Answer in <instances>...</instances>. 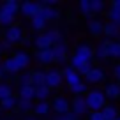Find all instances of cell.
Returning <instances> with one entry per match:
<instances>
[{"label": "cell", "instance_id": "cell-1", "mask_svg": "<svg viewBox=\"0 0 120 120\" xmlns=\"http://www.w3.org/2000/svg\"><path fill=\"white\" fill-rule=\"evenodd\" d=\"M85 102H86V108L88 109H92V111H101L106 106V95L101 90H90L88 94H86V97H85Z\"/></svg>", "mask_w": 120, "mask_h": 120}, {"label": "cell", "instance_id": "cell-2", "mask_svg": "<svg viewBox=\"0 0 120 120\" xmlns=\"http://www.w3.org/2000/svg\"><path fill=\"white\" fill-rule=\"evenodd\" d=\"M19 11L26 18H35L41 12V4L39 2H23V4H19Z\"/></svg>", "mask_w": 120, "mask_h": 120}, {"label": "cell", "instance_id": "cell-3", "mask_svg": "<svg viewBox=\"0 0 120 120\" xmlns=\"http://www.w3.org/2000/svg\"><path fill=\"white\" fill-rule=\"evenodd\" d=\"M51 51H53V62H65L67 60V46H65L64 41L53 44Z\"/></svg>", "mask_w": 120, "mask_h": 120}, {"label": "cell", "instance_id": "cell-4", "mask_svg": "<svg viewBox=\"0 0 120 120\" xmlns=\"http://www.w3.org/2000/svg\"><path fill=\"white\" fill-rule=\"evenodd\" d=\"M62 72H58V71H49V72H46V78H44V85L48 86L49 90L51 88H58L60 85H62Z\"/></svg>", "mask_w": 120, "mask_h": 120}, {"label": "cell", "instance_id": "cell-5", "mask_svg": "<svg viewBox=\"0 0 120 120\" xmlns=\"http://www.w3.org/2000/svg\"><path fill=\"white\" fill-rule=\"evenodd\" d=\"M86 111H88V108H86L85 97H81V95L74 97V101H72V104H71V113H74L76 116H81V115H85Z\"/></svg>", "mask_w": 120, "mask_h": 120}, {"label": "cell", "instance_id": "cell-6", "mask_svg": "<svg viewBox=\"0 0 120 120\" xmlns=\"http://www.w3.org/2000/svg\"><path fill=\"white\" fill-rule=\"evenodd\" d=\"M21 39H23V32H21L19 26L12 25V26H9V28L5 30V41L7 42L14 44V42H21Z\"/></svg>", "mask_w": 120, "mask_h": 120}, {"label": "cell", "instance_id": "cell-7", "mask_svg": "<svg viewBox=\"0 0 120 120\" xmlns=\"http://www.w3.org/2000/svg\"><path fill=\"white\" fill-rule=\"evenodd\" d=\"M62 78L65 79V83L69 85V88H71L72 85H76V83H79L81 81V78H79V74L74 71V69L71 67V65H67V67L62 71Z\"/></svg>", "mask_w": 120, "mask_h": 120}, {"label": "cell", "instance_id": "cell-8", "mask_svg": "<svg viewBox=\"0 0 120 120\" xmlns=\"http://www.w3.org/2000/svg\"><path fill=\"white\" fill-rule=\"evenodd\" d=\"M74 55L78 56V58L85 60V62H92V58H94V49L90 48L88 44H81V46H78V48H76Z\"/></svg>", "mask_w": 120, "mask_h": 120}, {"label": "cell", "instance_id": "cell-9", "mask_svg": "<svg viewBox=\"0 0 120 120\" xmlns=\"http://www.w3.org/2000/svg\"><path fill=\"white\" fill-rule=\"evenodd\" d=\"M14 18H16V12L14 11H11V9H7V7H0V25H4V26H11V23L14 21Z\"/></svg>", "mask_w": 120, "mask_h": 120}, {"label": "cell", "instance_id": "cell-10", "mask_svg": "<svg viewBox=\"0 0 120 120\" xmlns=\"http://www.w3.org/2000/svg\"><path fill=\"white\" fill-rule=\"evenodd\" d=\"M69 109H71V104H69V101L65 97H56L55 101H53V111H55L56 115H64Z\"/></svg>", "mask_w": 120, "mask_h": 120}, {"label": "cell", "instance_id": "cell-11", "mask_svg": "<svg viewBox=\"0 0 120 120\" xmlns=\"http://www.w3.org/2000/svg\"><path fill=\"white\" fill-rule=\"evenodd\" d=\"M85 78H86V81H88V83H101L102 79H104V72H102V69L92 67L85 74Z\"/></svg>", "mask_w": 120, "mask_h": 120}, {"label": "cell", "instance_id": "cell-12", "mask_svg": "<svg viewBox=\"0 0 120 120\" xmlns=\"http://www.w3.org/2000/svg\"><path fill=\"white\" fill-rule=\"evenodd\" d=\"M12 58H14V62H16V65H18L19 71H21V69H25L26 65L30 64V56H28V53H26V51H18Z\"/></svg>", "mask_w": 120, "mask_h": 120}, {"label": "cell", "instance_id": "cell-13", "mask_svg": "<svg viewBox=\"0 0 120 120\" xmlns=\"http://www.w3.org/2000/svg\"><path fill=\"white\" fill-rule=\"evenodd\" d=\"M102 34H104L106 37H118L120 35V26L116 25V23L108 21L104 25V28H102Z\"/></svg>", "mask_w": 120, "mask_h": 120}, {"label": "cell", "instance_id": "cell-14", "mask_svg": "<svg viewBox=\"0 0 120 120\" xmlns=\"http://www.w3.org/2000/svg\"><path fill=\"white\" fill-rule=\"evenodd\" d=\"M39 16H41L44 21H49V19H56L60 16V12L56 11L55 7H41V12H39Z\"/></svg>", "mask_w": 120, "mask_h": 120}, {"label": "cell", "instance_id": "cell-15", "mask_svg": "<svg viewBox=\"0 0 120 120\" xmlns=\"http://www.w3.org/2000/svg\"><path fill=\"white\" fill-rule=\"evenodd\" d=\"M102 28H104V23H101L99 19H90L88 21V32L94 37H99L102 34Z\"/></svg>", "mask_w": 120, "mask_h": 120}, {"label": "cell", "instance_id": "cell-16", "mask_svg": "<svg viewBox=\"0 0 120 120\" xmlns=\"http://www.w3.org/2000/svg\"><path fill=\"white\" fill-rule=\"evenodd\" d=\"M35 58H37L41 64H49V62H53V51H51V48H48V49H37Z\"/></svg>", "mask_w": 120, "mask_h": 120}, {"label": "cell", "instance_id": "cell-17", "mask_svg": "<svg viewBox=\"0 0 120 120\" xmlns=\"http://www.w3.org/2000/svg\"><path fill=\"white\" fill-rule=\"evenodd\" d=\"M106 99H118L120 97V85L118 83H109L104 90Z\"/></svg>", "mask_w": 120, "mask_h": 120}, {"label": "cell", "instance_id": "cell-18", "mask_svg": "<svg viewBox=\"0 0 120 120\" xmlns=\"http://www.w3.org/2000/svg\"><path fill=\"white\" fill-rule=\"evenodd\" d=\"M35 46H37V49H48V48H51L53 46V42H51V39L48 37V34H41V35H37V39H35Z\"/></svg>", "mask_w": 120, "mask_h": 120}, {"label": "cell", "instance_id": "cell-19", "mask_svg": "<svg viewBox=\"0 0 120 120\" xmlns=\"http://www.w3.org/2000/svg\"><path fill=\"white\" fill-rule=\"evenodd\" d=\"M35 97V88L32 85L26 86H19V99H26V101H32Z\"/></svg>", "mask_w": 120, "mask_h": 120}, {"label": "cell", "instance_id": "cell-20", "mask_svg": "<svg viewBox=\"0 0 120 120\" xmlns=\"http://www.w3.org/2000/svg\"><path fill=\"white\" fill-rule=\"evenodd\" d=\"M94 56H97L99 60L108 58V41L99 42V44H97V48H95V51H94Z\"/></svg>", "mask_w": 120, "mask_h": 120}, {"label": "cell", "instance_id": "cell-21", "mask_svg": "<svg viewBox=\"0 0 120 120\" xmlns=\"http://www.w3.org/2000/svg\"><path fill=\"white\" fill-rule=\"evenodd\" d=\"M101 115L104 120H115L116 116H118V109L115 108V106H104V108L101 109Z\"/></svg>", "mask_w": 120, "mask_h": 120}, {"label": "cell", "instance_id": "cell-22", "mask_svg": "<svg viewBox=\"0 0 120 120\" xmlns=\"http://www.w3.org/2000/svg\"><path fill=\"white\" fill-rule=\"evenodd\" d=\"M34 88H35V97H37L39 101H46V99L49 97V94H51V90H49L46 85H41V86H34Z\"/></svg>", "mask_w": 120, "mask_h": 120}, {"label": "cell", "instance_id": "cell-23", "mask_svg": "<svg viewBox=\"0 0 120 120\" xmlns=\"http://www.w3.org/2000/svg\"><path fill=\"white\" fill-rule=\"evenodd\" d=\"M108 56H113V58H120V42L108 41Z\"/></svg>", "mask_w": 120, "mask_h": 120}, {"label": "cell", "instance_id": "cell-24", "mask_svg": "<svg viewBox=\"0 0 120 120\" xmlns=\"http://www.w3.org/2000/svg\"><path fill=\"white\" fill-rule=\"evenodd\" d=\"M44 78H46V72H42V71H34V72H32V86H41V85H44Z\"/></svg>", "mask_w": 120, "mask_h": 120}, {"label": "cell", "instance_id": "cell-25", "mask_svg": "<svg viewBox=\"0 0 120 120\" xmlns=\"http://www.w3.org/2000/svg\"><path fill=\"white\" fill-rule=\"evenodd\" d=\"M34 113H35V115H39V116H42V115H48V113H49V104H48L46 101L37 102V104L34 106Z\"/></svg>", "mask_w": 120, "mask_h": 120}, {"label": "cell", "instance_id": "cell-26", "mask_svg": "<svg viewBox=\"0 0 120 120\" xmlns=\"http://www.w3.org/2000/svg\"><path fill=\"white\" fill-rule=\"evenodd\" d=\"M104 2L102 0H90V9H92V14H97V12L104 11Z\"/></svg>", "mask_w": 120, "mask_h": 120}, {"label": "cell", "instance_id": "cell-27", "mask_svg": "<svg viewBox=\"0 0 120 120\" xmlns=\"http://www.w3.org/2000/svg\"><path fill=\"white\" fill-rule=\"evenodd\" d=\"M79 11L85 18H90L92 16V9H90V0H81L79 2Z\"/></svg>", "mask_w": 120, "mask_h": 120}, {"label": "cell", "instance_id": "cell-28", "mask_svg": "<svg viewBox=\"0 0 120 120\" xmlns=\"http://www.w3.org/2000/svg\"><path fill=\"white\" fill-rule=\"evenodd\" d=\"M16 104H18L19 111H23V113L30 111V109H34V102H32V101H26V99H19Z\"/></svg>", "mask_w": 120, "mask_h": 120}, {"label": "cell", "instance_id": "cell-29", "mask_svg": "<svg viewBox=\"0 0 120 120\" xmlns=\"http://www.w3.org/2000/svg\"><path fill=\"white\" fill-rule=\"evenodd\" d=\"M11 95H12L11 85H7V83H2V85H0V101H4V99L11 97Z\"/></svg>", "mask_w": 120, "mask_h": 120}, {"label": "cell", "instance_id": "cell-30", "mask_svg": "<svg viewBox=\"0 0 120 120\" xmlns=\"http://www.w3.org/2000/svg\"><path fill=\"white\" fill-rule=\"evenodd\" d=\"M16 102H18V101L11 95V97L4 99V101H0V108H2V109H12V108L16 106Z\"/></svg>", "mask_w": 120, "mask_h": 120}, {"label": "cell", "instance_id": "cell-31", "mask_svg": "<svg viewBox=\"0 0 120 120\" xmlns=\"http://www.w3.org/2000/svg\"><path fill=\"white\" fill-rule=\"evenodd\" d=\"M71 92H72V94H76V95L85 94V92H86V83L79 81V83H76V85H72L71 86Z\"/></svg>", "mask_w": 120, "mask_h": 120}, {"label": "cell", "instance_id": "cell-32", "mask_svg": "<svg viewBox=\"0 0 120 120\" xmlns=\"http://www.w3.org/2000/svg\"><path fill=\"white\" fill-rule=\"evenodd\" d=\"M44 26H46V21L39 14L35 16V18H32V28H34V30H42Z\"/></svg>", "mask_w": 120, "mask_h": 120}, {"label": "cell", "instance_id": "cell-33", "mask_svg": "<svg viewBox=\"0 0 120 120\" xmlns=\"http://www.w3.org/2000/svg\"><path fill=\"white\" fill-rule=\"evenodd\" d=\"M108 18H109V21H111V23H116V25H118V23H120V11H118V9L109 7V11H108Z\"/></svg>", "mask_w": 120, "mask_h": 120}, {"label": "cell", "instance_id": "cell-34", "mask_svg": "<svg viewBox=\"0 0 120 120\" xmlns=\"http://www.w3.org/2000/svg\"><path fill=\"white\" fill-rule=\"evenodd\" d=\"M46 34H48V37L51 39L53 44H56V42L62 41V35H60V32H56V30H49V32H46Z\"/></svg>", "mask_w": 120, "mask_h": 120}, {"label": "cell", "instance_id": "cell-35", "mask_svg": "<svg viewBox=\"0 0 120 120\" xmlns=\"http://www.w3.org/2000/svg\"><path fill=\"white\" fill-rule=\"evenodd\" d=\"M19 83H21V86L32 85V72H23L21 78H19Z\"/></svg>", "mask_w": 120, "mask_h": 120}, {"label": "cell", "instance_id": "cell-36", "mask_svg": "<svg viewBox=\"0 0 120 120\" xmlns=\"http://www.w3.org/2000/svg\"><path fill=\"white\" fill-rule=\"evenodd\" d=\"M2 5L7 7V9H11V11H14V12L19 11V2H16V0H7V2H4Z\"/></svg>", "mask_w": 120, "mask_h": 120}, {"label": "cell", "instance_id": "cell-37", "mask_svg": "<svg viewBox=\"0 0 120 120\" xmlns=\"http://www.w3.org/2000/svg\"><path fill=\"white\" fill-rule=\"evenodd\" d=\"M55 120H78V116H76L74 113L67 111V113H64V115H56Z\"/></svg>", "mask_w": 120, "mask_h": 120}, {"label": "cell", "instance_id": "cell-38", "mask_svg": "<svg viewBox=\"0 0 120 120\" xmlns=\"http://www.w3.org/2000/svg\"><path fill=\"white\" fill-rule=\"evenodd\" d=\"M41 4V7H55L56 2L55 0H42V2H39Z\"/></svg>", "mask_w": 120, "mask_h": 120}, {"label": "cell", "instance_id": "cell-39", "mask_svg": "<svg viewBox=\"0 0 120 120\" xmlns=\"http://www.w3.org/2000/svg\"><path fill=\"white\" fill-rule=\"evenodd\" d=\"M88 120H104V118H102L101 111H92V113H90V118H88Z\"/></svg>", "mask_w": 120, "mask_h": 120}, {"label": "cell", "instance_id": "cell-40", "mask_svg": "<svg viewBox=\"0 0 120 120\" xmlns=\"http://www.w3.org/2000/svg\"><path fill=\"white\" fill-rule=\"evenodd\" d=\"M113 74H115V78H116V79H120V64H116V65H115V69H113Z\"/></svg>", "mask_w": 120, "mask_h": 120}, {"label": "cell", "instance_id": "cell-41", "mask_svg": "<svg viewBox=\"0 0 120 120\" xmlns=\"http://www.w3.org/2000/svg\"><path fill=\"white\" fill-rule=\"evenodd\" d=\"M109 7H113V9H118V11H120V0H113L111 4H109Z\"/></svg>", "mask_w": 120, "mask_h": 120}, {"label": "cell", "instance_id": "cell-42", "mask_svg": "<svg viewBox=\"0 0 120 120\" xmlns=\"http://www.w3.org/2000/svg\"><path fill=\"white\" fill-rule=\"evenodd\" d=\"M11 42H7V41H4V42H2V44H0V49H2V48H11Z\"/></svg>", "mask_w": 120, "mask_h": 120}, {"label": "cell", "instance_id": "cell-43", "mask_svg": "<svg viewBox=\"0 0 120 120\" xmlns=\"http://www.w3.org/2000/svg\"><path fill=\"white\" fill-rule=\"evenodd\" d=\"M4 74H5V71H4V65L0 64V78H4Z\"/></svg>", "mask_w": 120, "mask_h": 120}, {"label": "cell", "instance_id": "cell-44", "mask_svg": "<svg viewBox=\"0 0 120 120\" xmlns=\"http://www.w3.org/2000/svg\"><path fill=\"white\" fill-rule=\"evenodd\" d=\"M21 42H23V44H25V46H28V44H30V39H23Z\"/></svg>", "mask_w": 120, "mask_h": 120}, {"label": "cell", "instance_id": "cell-45", "mask_svg": "<svg viewBox=\"0 0 120 120\" xmlns=\"http://www.w3.org/2000/svg\"><path fill=\"white\" fill-rule=\"evenodd\" d=\"M25 120H37V116H26Z\"/></svg>", "mask_w": 120, "mask_h": 120}, {"label": "cell", "instance_id": "cell-46", "mask_svg": "<svg viewBox=\"0 0 120 120\" xmlns=\"http://www.w3.org/2000/svg\"><path fill=\"white\" fill-rule=\"evenodd\" d=\"M118 120H120V113H118Z\"/></svg>", "mask_w": 120, "mask_h": 120}, {"label": "cell", "instance_id": "cell-47", "mask_svg": "<svg viewBox=\"0 0 120 120\" xmlns=\"http://www.w3.org/2000/svg\"><path fill=\"white\" fill-rule=\"evenodd\" d=\"M115 120H118V116H116V118H115Z\"/></svg>", "mask_w": 120, "mask_h": 120}, {"label": "cell", "instance_id": "cell-48", "mask_svg": "<svg viewBox=\"0 0 120 120\" xmlns=\"http://www.w3.org/2000/svg\"><path fill=\"white\" fill-rule=\"evenodd\" d=\"M118 26H120V23H118Z\"/></svg>", "mask_w": 120, "mask_h": 120}, {"label": "cell", "instance_id": "cell-49", "mask_svg": "<svg viewBox=\"0 0 120 120\" xmlns=\"http://www.w3.org/2000/svg\"><path fill=\"white\" fill-rule=\"evenodd\" d=\"M0 109H2V108H0Z\"/></svg>", "mask_w": 120, "mask_h": 120}]
</instances>
